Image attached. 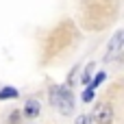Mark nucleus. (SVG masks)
I'll use <instances>...</instances> for the list:
<instances>
[{
    "label": "nucleus",
    "instance_id": "f257e3e1",
    "mask_svg": "<svg viewBox=\"0 0 124 124\" xmlns=\"http://www.w3.org/2000/svg\"><path fill=\"white\" fill-rule=\"evenodd\" d=\"M50 105L63 113V116H72L74 111V98H72V92L68 87H52L50 89Z\"/></svg>",
    "mask_w": 124,
    "mask_h": 124
},
{
    "label": "nucleus",
    "instance_id": "f03ea898",
    "mask_svg": "<svg viewBox=\"0 0 124 124\" xmlns=\"http://www.w3.org/2000/svg\"><path fill=\"white\" fill-rule=\"evenodd\" d=\"M122 41H124V33L118 31V33L113 35V39L109 41V48H107V52H105V61H113V59L120 57V52H122Z\"/></svg>",
    "mask_w": 124,
    "mask_h": 124
},
{
    "label": "nucleus",
    "instance_id": "7ed1b4c3",
    "mask_svg": "<svg viewBox=\"0 0 124 124\" xmlns=\"http://www.w3.org/2000/svg\"><path fill=\"white\" fill-rule=\"evenodd\" d=\"M94 118H96L98 124H111L113 122V107L111 105H100Z\"/></svg>",
    "mask_w": 124,
    "mask_h": 124
},
{
    "label": "nucleus",
    "instance_id": "20e7f679",
    "mask_svg": "<svg viewBox=\"0 0 124 124\" xmlns=\"http://www.w3.org/2000/svg\"><path fill=\"white\" fill-rule=\"evenodd\" d=\"M26 118H37V113H39V102L37 100H26V107H24V111H22Z\"/></svg>",
    "mask_w": 124,
    "mask_h": 124
},
{
    "label": "nucleus",
    "instance_id": "39448f33",
    "mask_svg": "<svg viewBox=\"0 0 124 124\" xmlns=\"http://www.w3.org/2000/svg\"><path fill=\"white\" fill-rule=\"evenodd\" d=\"M17 89L15 87H2L0 89V100H11V98H17Z\"/></svg>",
    "mask_w": 124,
    "mask_h": 124
},
{
    "label": "nucleus",
    "instance_id": "423d86ee",
    "mask_svg": "<svg viewBox=\"0 0 124 124\" xmlns=\"http://www.w3.org/2000/svg\"><path fill=\"white\" fill-rule=\"evenodd\" d=\"M92 72H94V63H89V65L85 68V72H83V81H81V83L89 85V83H92Z\"/></svg>",
    "mask_w": 124,
    "mask_h": 124
},
{
    "label": "nucleus",
    "instance_id": "0eeeda50",
    "mask_svg": "<svg viewBox=\"0 0 124 124\" xmlns=\"http://www.w3.org/2000/svg\"><path fill=\"white\" fill-rule=\"evenodd\" d=\"M105 78H107V74H105V72H98V74H96V78L89 83V89H96V87H98V85H100Z\"/></svg>",
    "mask_w": 124,
    "mask_h": 124
},
{
    "label": "nucleus",
    "instance_id": "6e6552de",
    "mask_svg": "<svg viewBox=\"0 0 124 124\" xmlns=\"http://www.w3.org/2000/svg\"><path fill=\"white\" fill-rule=\"evenodd\" d=\"M92 100H94V89L87 87V89L83 92V102H92Z\"/></svg>",
    "mask_w": 124,
    "mask_h": 124
},
{
    "label": "nucleus",
    "instance_id": "1a4fd4ad",
    "mask_svg": "<svg viewBox=\"0 0 124 124\" xmlns=\"http://www.w3.org/2000/svg\"><path fill=\"white\" fill-rule=\"evenodd\" d=\"M20 116H22L20 111H13V113L9 116V122H7V124H17V122H20Z\"/></svg>",
    "mask_w": 124,
    "mask_h": 124
},
{
    "label": "nucleus",
    "instance_id": "9d476101",
    "mask_svg": "<svg viewBox=\"0 0 124 124\" xmlns=\"http://www.w3.org/2000/svg\"><path fill=\"white\" fill-rule=\"evenodd\" d=\"M81 118H83V120L78 124H94V116H81Z\"/></svg>",
    "mask_w": 124,
    "mask_h": 124
}]
</instances>
